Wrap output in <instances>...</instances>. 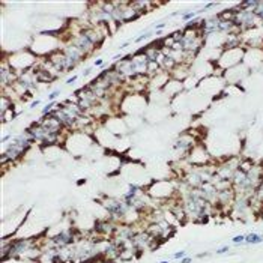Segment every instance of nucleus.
Masks as SVG:
<instances>
[{"label": "nucleus", "mask_w": 263, "mask_h": 263, "mask_svg": "<svg viewBox=\"0 0 263 263\" xmlns=\"http://www.w3.org/2000/svg\"><path fill=\"white\" fill-rule=\"evenodd\" d=\"M104 208L107 209V212L111 215V218H116V219H122L125 218V215L128 213V208L126 204L123 203V200H108V202L104 203Z\"/></svg>", "instance_id": "nucleus-1"}, {"label": "nucleus", "mask_w": 263, "mask_h": 263, "mask_svg": "<svg viewBox=\"0 0 263 263\" xmlns=\"http://www.w3.org/2000/svg\"><path fill=\"white\" fill-rule=\"evenodd\" d=\"M263 242V235H259V233H248L245 235V244L246 245H257V244H262Z\"/></svg>", "instance_id": "nucleus-2"}, {"label": "nucleus", "mask_w": 263, "mask_h": 263, "mask_svg": "<svg viewBox=\"0 0 263 263\" xmlns=\"http://www.w3.org/2000/svg\"><path fill=\"white\" fill-rule=\"evenodd\" d=\"M232 242H233V244H236V245H242V244H245V235H236V236L232 239Z\"/></svg>", "instance_id": "nucleus-3"}, {"label": "nucleus", "mask_w": 263, "mask_h": 263, "mask_svg": "<svg viewBox=\"0 0 263 263\" xmlns=\"http://www.w3.org/2000/svg\"><path fill=\"white\" fill-rule=\"evenodd\" d=\"M184 257H186V251H177L171 256V259H176V260H182Z\"/></svg>", "instance_id": "nucleus-4"}, {"label": "nucleus", "mask_w": 263, "mask_h": 263, "mask_svg": "<svg viewBox=\"0 0 263 263\" xmlns=\"http://www.w3.org/2000/svg\"><path fill=\"white\" fill-rule=\"evenodd\" d=\"M197 15V12H186V14H182V20H193L194 17Z\"/></svg>", "instance_id": "nucleus-5"}, {"label": "nucleus", "mask_w": 263, "mask_h": 263, "mask_svg": "<svg viewBox=\"0 0 263 263\" xmlns=\"http://www.w3.org/2000/svg\"><path fill=\"white\" fill-rule=\"evenodd\" d=\"M59 95H60V89H57V90H54V92H51V93L48 95V101L51 102L53 99H56V98L59 96Z\"/></svg>", "instance_id": "nucleus-6"}, {"label": "nucleus", "mask_w": 263, "mask_h": 263, "mask_svg": "<svg viewBox=\"0 0 263 263\" xmlns=\"http://www.w3.org/2000/svg\"><path fill=\"white\" fill-rule=\"evenodd\" d=\"M227 251H230V248H228V245H224V246H221V248H219V250H217V251H215V253H217V254H226V253H227Z\"/></svg>", "instance_id": "nucleus-7"}, {"label": "nucleus", "mask_w": 263, "mask_h": 263, "mask_svg": "<svg viewBox=\"0 0 263 263\" xmlns=\"http://www.w3.org/2000/svg\"><path fill=\"white\" fill-rule=\"evenodd\" d=\"M77 78H78V75H72L71 78L66 80V84H68V86H71V84H72V83H74V81H75Z\"/></svg>", "instance_id": "nucleus-8"}, {"label": "nucleus", "mask_w": 263, "mask_h": 263, "mask_svg": "<svg viewBox=\"0 0 263 263\" xmlns=\"http://www.w3.org/2000/svg\"><path fill=\"white\" fill-rule=\"evenodd\" d=\"M11 138H12V134H8V135H5V137L2 138V143L5 144V143H6V141H8V140H11Z\"/></svg>", "instance_id": "nucleus-9"}, {"label": "nucleus", "mask_w": 263, "mask_h": 263, "mask_svg": "<svg viewBox=\"0 0 263 263\" xmlns=\"http://www.w3.org/2000/svg\"><path fill=\"white\" fill-rule=\"evenodd\" d=\"M191 260H193V259H191V257H188V256H186V257H184V259H182V260H180V263H191Z\"/></svg>", "instance_id": "nucleus-10"}, {"label": "nucleus", "mask_w": 263, "mask_h": 263, "mask_svg": "<svg viewBox=\"0 0 263 263\" xmlns=\"http://www.w3.org/2000/svg\"><path fill=\"white\" fill-rule=\"evenodd\" d=\"M41 104V101H39V99H36V101H33V102H32V105H30V108H35L36 105H39Z\"/></svg>", "instance_id": "nucleus-11"}, {"label": "nucleus", "mask_w": 263, "mask_h": 263, "mask_svg": "<svg viewBox=\"0 0 263 263\" xmlns=\"http://www.w3.org/2000/svg\"><path fill=\"white\" fill-rule=\"evenodd\" d=\"M102 59H98V60H95V63H93V65H95V66H101V65H102Z\"/></svg>", "instance_id": "nucleus-12"}, {"label": "nucleus", "mask_w": 263, "mask_h": 263, "mask_svg": "<svg viewBox=\"0 0 263 263\" xmlns=\"http://www.w3.org/2000/svg\"><path fill=\"white\" fill-rule=\"evenodd\" d=\"M162 27H166V23H159V24H157L155 29H162Z\"/></svg>", "instance_id": "nucleus-13"}, {"label": "nucleus", "mask_w": 263, "mask_h": 263, "mask_svg": "<svg viewBox=\"0 0 263 263\" xmlns=\"http://www.w3.org/2000/svg\"><path fill=\"white\" fill-rule=\"evenodd\" d=\"M90 71H92V68H87V69L84 71V74H83V75H84V77H86V75H89V74H90Z\"/></svg>", "instance_id": "nucleus-14"}, {"label": "nucleus", "mask_w": 263, "mask_h": 263, "mask_svg": "<svg viewBox=\"0 0 263 263\" xmlns=\"http://www.w3.org/2000/svg\"><path fill=\"white\" fill-rule=\"evenodd\" d=\"M81 184H86V179H83V180H78V182H77V185H81Z\"/></svg>", "instance_id": "nucleus-15"}, {"label": "nucleus", "mask_w": 263, "mask_h": 263, "mask_svg": "<svg viewBox=\"0 0 263 263\" xmlns=\"http://www.w3.org/2000/svg\"><path fill=\"white\" fill-rule=\"evenodd\" d=\"M159 263H170V262H168V260H161Z\"/></svg>", "instance_id": "nucleus-16"}]
</instances>
